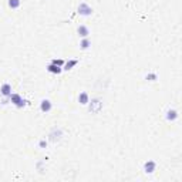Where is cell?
<instances>
[{"instance_id": "30bf717a", "label": "cell", "mask_w": 182, "mask_h": 182, "mask_svg": "<svg viewBox=\"0 0 182 182\" xmlns=\"http://www.w3.org/2000/svg\"><path fill=\"white\" fill-rule=\"evenodd\" d=\"M78 101H80V104H83V105H85V104H88L90 103V100H88V94L85 93H81L78 95Z\"/></svg>"}, {"instance_id": "6da1fadb", "label": "cell", "mask_w": 182, "mask_h": 182, "mask_svg": "<svg viewBox=\"0 0 182 182\" xmlns=\"http://www.w3.org/2000/svg\"><path fill=\"white\" fill-rule=\"evenodd\" d=\"M9 100H10V101H12V103H13L17 108H22V107H24V105H26V100H23V98L20 97L19 94H10Z\"/></svg>"}, {"instance_id": "9c48e42d", "label": "cell", "mask_w": 182, "mask_h": 182, "mask_svg": "<svg viewBox=\"0 0 182 182\" xmlns=\"http://www.w3.org/2000/svg\"><path fill=\"white\" fill-rule=\"evenodd\" d=\"M60 137H61V130H60V128H58V130H57V128H54V130L50 132V138H51L53 141L60 140Z\"/></svg>"}, {"instance_id": "4fadbf2b", "label": "cell", "mask_w": 182, "mask_h": 182, "mask_svg": "<svg viewBox=\"0 0 182 182\" xmlns=\"http://www.w3.org/2000/svg\"><path fill=\"white\" fill-rule=\"evenodd\" d=\"M77 63H78V60H70V61H67L63 68H64V70H71L74 65H77Z\"/></svg>"}, {"instance_id": "8992f818", "label": "cell", "mask_w": 182, "mask_h": 182, "mask_svg": "<svg viewBox=\"0 0 182 182\" xmlns=\"http://www.w3.org/2000/svg\"><path fill=\"white\" fill-rule=\"evenodd\" d=\"M40 110H41L43 112H48L51 110V103H50L48 100H43L41 104H40Z\"/></svg>"}, {"instance_id": "277c9868", "label": "cell", "mask_w": 182, "mask_h": 182, "mask_svg": "<svg viewBox=\"0 0 182 182\" xmlns=\"http://www.w3.org/2000/svg\"><path fill=\"white\" fill-rule=\"evenodd\" d=\"M0 94L3 95V97H10V94H12V85L9 83H5V84L0 87Z\"/></svg>"}, {"instance_id": "9a60e30c", "label": "cell", "mask_w": 182, "mask_h": 182, "mask_svg": "<svg viewBox=\"0 0 182 182\" xmlns=\"http://www.w3.org/2000/svg\"><path fill=\"white\" fill-rule=\"evenodd\" d=\"M155 78H157V74H154V73H151V74L147 75V80H150V81H154Z\"/></svg>"}, {"instance_id": "7c38bea8", "label": "cell", "mask_w": 182, "mask_h": 182, "mask_svg": "<svg viewBox=\"0 0 182 182\" xmlns=\"http://www.w3.org/2000/svg\"><path fill=\"white\" fill-rule=\"evenodd\" d=\"M90 46H91V43H90L88 38H87V37H83V40L80 41V47H81L83 50H87Z\"/></svg>"}, {"instance_id": "7a4b0ae2", "label": "cell", "mask_w": 182, "mask_h": 182, "mask_svg": "<svg viewBox=\"0 0 182 182\" xmlns=\"http://www.w3.org/2000/svg\"><path fill=\"white\" fill-rule=\"evenodd\" d=\"M101 108H103V103H101V100H98V98L91 100V103H90V112L97 114V112H100Z\"/></svg>"}, {"instance_id": "ba28073f", "label": "cell", "mask_w": 182, "mask_h": 182, "mask_svg": "<svg viewBox=\"0 0 182 182\" xmlns=\"http://www.w3.org/2000/svg\"><path fill=\"white\" fill-rule=\"evenodd\" d=\"M77 31H78V34L81 36V37H87V36L90 34V30H88L87 26H78Z\"/></svg>"}, {"instance_id": "2e32d148", "label": "cell", "mask_w": 182, "mask_h": 182, "mask_svg": "<svg viewBox=\"0 0 182 182\" xmlns=\"http://www.w3.org/2000/svg\"><path fill=\"white\" fill-rule=\"evenodd\" d=\"M51 63H54V64H57V65H64V61L63 60H53Z\"/></svg>"}, {"instance_id": "8fae6325", "label": "cell", "mask_w": 182, "mask_h": 182, "mask_svg": "<svg viewBox=\"0 0 182 182\" xmlns=\"http://www.w3.org/2000/svg\"><path fill=\"white\" fill-rule=\"evenodd\" d=\"M177 117H178L177 110H168V112H167V120H169V121H174Z\"/></svg>"}, {"instance_id": "e0dca14e", "label": "cell", "mask_w": 182, "mask_h": 182, "mask_svg": "<svg viewBox=\"0 0 182 182\" xmlns=\"http://www.w3.org/2000/svg\"><path fill=\"white\" fill-rule=\"evenodd\" d=\"M40 147H41V148H44V147H47V142L44 140H41L40 141Z\"/></svg>"}, {"instance_id": "5b68a950", "label": "cell", "mask_w": 182, "mask_h": 182, "mask_svg": "<svg viewBox=\"0 0 182 182\" xmlns=\"http://www.w3.org/2000/svg\"><path fill=\"white\" fill-rule=\"evenodd\" d=\"M155 167H157V164L154 161H148V162L144 164V171L147 174H152L155 171Z\"/></svg>"}, {"instance_id": "5bb4252c", "label": "cell", "mask_w": 182, "mask_h": 182, "mask_svg": "<svg viewBox=\"0 0 182 182\" xmlns=\"http://www.w3.org/2000/svg\"><path fill=\"white\" fill-rule=\"evenodd\" d=\"M22 2L20 0H9V7L10 9H19Z\"/></svg>"}, {"instance_id": "52a82bcc", "label": "cell", "mask_w": 182, "mask_h": 182, "mask_svg": "<svg viewBox=\"0 0 182 182\" xmlns=\"http://www.w3.org/2000/svg\"><path fill=\"white\" fill-rule=\"evenodd\" d=\"M47 70L50 71V73H53V74H58V73H61V65H57L54 63H51V64H48Z\"/></svg>"}, {"instance_id": "3957f363", "label": "cell", "mask_w": 182, "mask_h": 182, "mask_svg": "<svg viewBox=\"0 0 182 182\" xmlns=\"http://www.w3.org/2000/svg\"><path fill=\"white\" fill-rule=\"evenodd\" d=\"M78 14H81V16H91L93 14V9L87 3H81L78 6Z\"/></svg>"}]
</instances>
